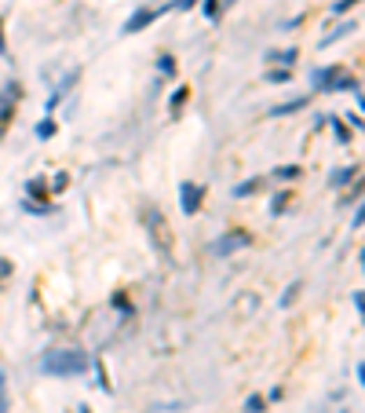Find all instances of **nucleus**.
I'll return each mask as SVG.
<instances>
[{
  "instance_id": "nucleus-1",
  "label": "nucleus",
  "mask_w": 365,
  "mask_h": 413,
  "mask_svg": "<svg viewBox=\"0 0 365 413\" xmlns=\"http://www.w3.org/2000/svg\"><path fill=\"white\" fill-rule=\"evenodd\" d=\"M91 366L84 352H44L40 358V370L47 377H73V373H84Z\"/></svg>"
},
{
  "instance_id": "nucleus-2",
  "label": "nucleus",
  "mask_w": 365,
  "mask_h": 413,
  "mask_svg": "<svg viewBox=\"0 0 365 413\" xmlns=\"http://www.w3.org/2000/svg\"><path fill=\"white\" fill-rule=\"evenodd\" d=\"M165 11H172V8H139V11L132 15V19L124 22V34H139V29H147L150 22H157V19H161Z\"/></svg>"
},
{
  "instance_id": "nucleus-3",
  "label": "nucleus",
  "mask_w": 365,
  "mask_h": 413,
  "mask_svg": "<svg viewBox=\"0 0 365 413\" xmlns=\"http://www.w3.org/2000/svg\"><path fill=\"white\" fill-rule=\"evenodd\" d=\"M252 242V238L245 234V231H230L227 238H219V242L212 245V252H216V256H230V252H237V249H245Z\"/></svg>"
},
{
  "instance_id": "nucleus-4",
  "label": "nucleus",
  "mask_w": 365,
  "mask_h": 413,
  "mask_svg": "<svg viewBox=\"0 0 365 413\" xmlns=\"http://www.w3.org/2000/svg\"><path fill=\"white\" fill-rule=\"evenodd\" d=\"M201 198H204V187L201 183H183L179 187V201H183V212L194 216L201 209Z\"/></svg>"
},
{
  "instance_id": "nucleus-5",
  "label": "nucleus",
  "mask_w": 365,
  "mask_h": 413,
  "mask_svg": "<svg viewBox=\"0 0 365 413\" xmlns=\"http://www.w3.org/2000/svg\"><path fill=\"white\" fill-rule=\"evenodd\" d=\"M267 62H281V66L289 70L292 62H296V48H285V52H271V55H267Z\"/></svg>"
},
{
  "instance_id": "nucleus-6",
  "label": "nucleus",
  "mask_w": 365,
  "mask_h": 413,
  "mask_svg": "<svg viewBox=\"0 0 365 413\" xmlns=\"http://www.w3.org/2000/svg\"><path fill=\"white\" fill-rule=\"evenodd\" d=\"M355 172H358L355 165H347V168H340V172H332V180H329V183H332V187H347V183L355 180Z\"/></svg>"
},
{
  "instance_id": "nucleus-7",
  "label": "nucleus",
  "mask_w": 365,
  "mask_h": 413,
  "mask_svg": "<svg viewBox=\"0 0 365 413\" xmlns=\"http://www.w3.org/2000/svg\"><path fill=\"white\" fill-rule=\"evenodd\" d=\"M307 106V99H292V103H281V106H274V114L271 117H285V114H296V110H304Z\"/></svg>"
},
{
  "instance_id": "nucleus-8",
  "label": "nucleus",
  "mask_w": 365,
  "mask_h": 413,
  "mask_svg": "<svg viewBox=\"0 0 365 413\" xmlns=\"http://www.w3.org/2000/svg\"><path fill=\"white\" fill-rule=\"evenodd\" d=\"M186 95H190V88H179L176 95H172V103H168V114H172V117H179V110H183V103H186Z\"/></svg>"
},
{
  "instance_id": "nucleus-9",
  "label": "nucleus",
  "mask_w": 365,
  "mask_h": 413,
  "mask_svg": "<svg viewBox=\"0 0 365 413\" xmlns=\"http://www.w3.org/2000/svg\"><path fill=\"white\" fill-rule=\"evenodd\" d=\"M274 176L285 180V183H292V180L299 176V165H281V168H274Z\"/></svg>"
},
{
  "instance_id": "nucleus-10",
  "label": "nucleus",
  "mask_w": 365,
  "mask_h": 413,
  "mask_svg": "<svg viewBox=\"0 0 365 413\" xmlns=\"http://www.w3.org/2000/svg\"><path fill=\"white\" fill-rule=\"evenodd\" d=\"M256 190H260V180H252V183H237V187H234V194H237V198H245V194H256Z\"/></svg>"
},
{
  "instance_id": "nucleus-11",
  "label": "nucleus",
  "mask_w": 365,
  "mask_h": 413,
  "mask_svg": "<svg viewBox=\"0 0 365 413\" xmlns=\"http://www.w3.org/2000/svg\"><path fill=\"white\" fill-rule=\"evenodd\" d=\"M332 132H336V139H340V143H347V139H351V132H347V124H343L340 117H332Z\"/></svg>"
},
{
  "instance_id": "nucleus-12",
  "label": "nucleus",
  "mask_w": 365,
  "mask_h": 413,
  "mask_svg": "<svg viewBox=\"0 0 365 413\" xmlns=\"http://www.w3.org/2000/svg\"><path fill=\"white\" fill-rule=\"evenodd\" d=\"M263 406H267V403H263V395H248V403H245L248 413H263Z\"/></svg>"
},
{
  "instance_id": "nucleus-13",
  "label": "nucleus",
  "mask_w": 365,
  "mask_h": 413,
  "mask_svg": "<svg viewBox=\"0 0 365 413\" xmlns=\"http://www.w3.org/2000/svg\"><path fill=\"white\" fill-rule=\"evenodd\" d=\"M0 413H8V377L0 373Z\"/></svg>"
},
{
  "instance_id": "nucleus-14",
  "label": "nucleus",
  "mask_w": 365,
  "mask_h": 413,
  "mask_svg": "<svg viewBox=\"0 0 365 413\" xmlns=\"http://www.w3.org/2000/svg\"><path fill=\"white\" fill-rule=\"evenodd\" d=\"M351 29H355V22H343V26H340V29H336V34H329V37H325V41H322V44H325V48H329V44H332V41H336V37H343V34H351Z\"/></svg>"
},
{
  "instance_id": "nucleus-15",
  "label": "nucleus",
  "mask_w": 365,
  "mask_h": 413,
  "mask_svg": "<svg viewBox=\"0 0 365 413\" xmlns=\"http://www.w3.org/2000/svg\"><path fill=\"white\" fill-rule=\"evenodd\" d=\"M267 81H278V85H285V81H289V70H271V73H267Z\"/></svg>"
},
{
  "instance_id": "nucleus-16",
  "label": "nucleus",
  "mask_w": 365,
  "mask_h": 413,
  "mask_svg": "<svg viewBox=\"0 0 365 413\" xmlns=\"http://www.w3.org/2000/svg\"><path fill=\"white\" fill-rule=\"evenodd\" d=\"M296 293H299V282H292V285H289V293H285V296H281V304H285V307H289V304H292V300H296Z\"/></svg>"
},
{
  "instance_id": "nucleus-17",
  "label": "nucleus",
  "mask_w": 365,
  "mask_h": 413,
  "mask_svg": "<svg viewBox=\"0 0 365 413\" xmlns=\"http://www.w3.org/2000/svg\"><path fill=\"white\" fill-rule=\"evenodd\" d=\"M358 4V0H336V8H332V11H336V15H343V11H351Z\"/></svg>"
},
{
  "instance_id": "nucleus-18",
  "label": "nucleus",
  "mask_w": 365,
  "mask_h": 413,
  "mask_svg": "<svg viewBox=\"0 0 365 413\" xmlns=\"http://www.w3.org/2000/svg\"><path fill=\"white\" fill-rule=\"evenodd\" d=\"M52 132H55V124H52V121H44V124H37V136H40V139H47V136H52Z\"/></svg>"
},
{
  "instance_id": "nucleus-19",
  "label": "nucleus",
  "mask_w": 365,
  "mask_h": 413,
  "mask_svg": "<svg viewBox=\"0 0 365 413\" xmlns=\"http://www.w3.org/2000/svg\"><path fill=\"white\" fill-rule=\"evenodd\" d=\"M204 15H209V19H216V15H219V4H216V0H204Z\"/></svg>"
},
{
  "instance_id": "nucleus-20",
  "label": "nucleus",
  "mask_w": 365,
  "mask_h": 413,
  "mask_svg": "<svg viewBox=\"0 0 365 413\" xmlns=\"http://www.w3.org/2000/svg\"><path fill=\"white\" fill-rule=\"evenodd\" d=\"M161 73H176V62H172V55L161 59Z\"/></svg>"
},
{
  "instance_id": "nucleus-21",
  "label": "nucleus",
  "mask_w": 365,
  "mask_h": 413,
  "mask_svg": "<svg viewBox=\"0 0 365 413\" xmlns=\"http://www.w3.org/2000/svg\"><path fill=\"white\" fill-rule=\"evenodd\" d=\"M355 304H358V311H362V319H365V293H355Z\"/></svg>"
},
{
  "instance_id": "nucleus-22",
  "label": "nucleus",
  "mask_w": 365,
  "mask_h": 413,
  "mask_svg": "<svg viewBox=\"0 0 365 413\" xmlns=\"http://www.w3.org/2000/svg\"><path fill=\"white\" fill-rule=\"evenodd\" d=\"M355 227H365V201H362V209H358V216H355Z\"/></svg>"
},
{
  "instance_id": "nucleus-23",
  "label": "nucleus",
  "mask_w": 365,
  "mask_h": 413,
  "mask_svg": "<svg viewBox=\"0 0 365 413\" xmlns=\"http://www.w3.org/2000/svg\"><path fill=\"white\" fill-rule=\"evenodd\" d=\"M172 8H179V11H183V8H194V0H176Z\"/></svg>"
},
{
  "instance_id": "nucleus-24",
  "label": "nucleus",
  "mask_w": 365,
  "mask_h": 413,
  "mask_svg": "<svg viewBox=\"0 0 365 413\" xmlns=\"http://www.w3.org/2000/svg\"><path fill=\"white\" fill-rule=\"evenodd\" d=\"M8 275V260H0V278H4Z\"/></svg>"
},
{
  "instance_id": "nucleus-25",
  "label": "nucleus",
  "mask_w": 365,
  "mask_h": 413,
  "mask_svg": "<svg viewBox=\"0 0 365 413\" xmlns=\"http://www.w3.org/2000/svg\"><path fill=\"white\" fill-rule=\"evenodd\" d=\"M358 380H362V384H365V362H362V366H358Z\"/></svg>"
},
{
  "instance_id": "nucleus-26",
  "label": "nucleus",
  "mask_w": 365,
  "mask_h": 413,
  "mask_svg": "<svg viewBox=\"0 0 365 413\" xmlns=\"http://www.w3.org/2000/svg\"><path fill=\"white\" fill-rule=\"evenodd\" d=\"M0 52H4V34H0Z\"/></svg>"
},
{
  "instance_id": "nucleus-27",
  "label": "nucleus",
  "mask_w": 365,
  "mask_h": 413,
  "mask_svg": "<svg viewBox=\"0 0 365 413\" xmlns=\"http://www.w3.org/2000/svg\"><path fill=\"white\" fill-rule=\"evenodd\" d=\"M362 267H365V249H362Z\"/></svg>"
},
{
  "instance_id": "nucleus-28",
  "label": "nucleus",
  "mask_w": 365,
  "mask_h": 413,
  "mask_svg": "<svg viewBox=\"0 0 365 413\" xmlns=\"http://www.w3.org/2000/svg\"><path fill=\"white\" fill-rule=\"evenodd\" d=\"M343 413H347V410H343Z\"/></svg>"
}]
</instances>
